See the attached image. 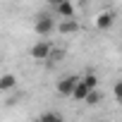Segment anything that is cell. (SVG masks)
Instances as JSON below:
<instances>
[{"instance_id": "1", "label": "cell", "mask_w": 122, "mask_h": 122, "mask_svg": "<svg viewBox=\"0 0 122 122\" xmlns=\"http://www.w3.org/2000/svg\"><path fill=\"white\" fill-rule=\"evenodd\" d=\"M79 84V77H74V74H67V77H62L57 84H55V89H57V93L62 96V98H72V91H74V86Z\"/></svg>"}, {"instance_id": "2", "label": "cell", "mask_w": 122, "mask_h": 122, "mask_svg": "<svg viewBox=\"0 0 122 122\" xmlns=\"http://www.w3.org/2000/svg\"><path fill=\"white\" fill-rule=\"evenodd\" d=\"M53 29H55V22H53V17H48V15H41V17L34 22V31H36L38 36H48V34H53Z\"/></svg>"}, {"instance_id": "3", "label": "cell", "mask_w": 122, "mask_h": 122, "mask_svg": "<svg viewBox=\"0 0 122 122\" xmlns=\"http://www.w3.org/2000/svg\"><path fill=\"white\" fill-rule=\"evenodd\" d=\"M50 50H53V43H48V41H38V43H34V46L29 48V55H31L34 60H48Z\"/></svg>"}, {"instance_id": "4", "label": "cell", "mask_w": 122, "mask_h": 122, "mask_svg": "<svg viewBox=\"0 0 122 122\" xmlns=\"http://www.w3.org/2000/svg\"><path fill=\"white\" fill-rule=\"evenodd\" d=\"M112 24H115V12H110V10H105L96 17V29L98 31H110Z\"/></svg>"}, {"instance_id": "5", "label": "cell", "mask_w": 122, "mask_h": 122, "mask_svg": "<svg viewBox=\"0 0 122 122\" xmlns=\"http://www.w3.org/2000/svg\"><path fill=\"white\" fill-rule=\"evenodd\" d=\"M55 12L62 17V19H74V15H77V7H74V3L72 0H62L57 7H55Z\"/></svg>"}, {"instance_id": "6", "label": "cell", "mask_w": 122, "mask_h": 122, "mask_svg": "<svg viewBox=\"0 0 122 122\" xmlns=\"http://www.w3.org/2000/svg\"><path fill=\"white\" fill-rule=\"evenodd\" d=\"M57 31H60V34H65V36L77 34V31H79V22H77V19H62V22L57 24Z\"/></svg>"}, {"instance_id": "7", "label": "cell", "mask_w": 122, "mask_h": 122, "mask_svg": "<svg viewBox=\"0 0 122 122\" xmlns=\"http://www.w3.org/2000/svg\"><path fill=\"white\" fill-rule=\"evenodd\" d=\"M12 89H17V77L15 74H3L0 77V93H7Z\"/></svg>"}, {"instance_id": "8", "label": "cell", "mask_w": 122, "mask_h": 122, "mask_svg": "<svg viewBox=\"0 0 122 122\" xmlns=\"http://www.w3.org/2000/svg\"><path fill=\"white\" fill-rule=\"evenodd\" d=\"M34 122H65V117L60 115L57 110H46V112H41Z\"/></svg>"}, {"instance_id": "9", "label": "cell", "mask_w": 122, "mask_h": 122, "mask_svg": "<svg viewBox=\"0 0 122 122\" xmlns=\"http://www.w3.org/2000/svg\"><path fill=\"white\" fill-rule=\"evenodd\" d=\"M79 81H81V84H84L89 91L98 89V77H96V72H93V70H86V72H84V77H81Z\"/></svg>"}, {"instance_id": "10", "label": "cell", "mask_w": 122, "mask_h": 122, "mask_svg": "<svg viewBox=\"0 0 122 122\" xmlns=\"http://www.w3.org/2000/svg\"><path fill=\"white\" fill-rule=\"evenodd\" d=\"M86 96H89V89H86V86L79 81V84L74 86V91H72V98H74V101H84Z\"/></svg>"}, {"instance_id": "11", "label": "cell", "mask_w": 122, "mask_h": 122, "mask_svg": "<svg viewBox=\"0 0 122 122\" xmlns=\"http://www.w3.org/2000/svg\"><path fill=\"white\" fill-rule=\"evenodd\" d=\"M84 103H89V105H96V103H101V93H98V89L89 91V96L84 98Z\"/></svg>"}, {"instance_id": "12", "label": "cell", "mask_w": 122, "mask_h": 122, "mask_svg": "<svg viewBox=\"0 0 122 122\" xmlns=\"http://www.w3.org/2000/svg\"><path fill=\"white\" fill-rule=\"evenodd\" d=\"M112 93H115V98H117V101L122 98V79H120V81L115 84V89H112Z\"/></svg>"}, {"instance_id": "13", "label": "cell", "mask_w": 122, "mask_h": 122, "mask_svg": "<svg viewBox=\"0 0 122 122\" xmlns=\"http://www.w3.org/2000/svg\"><path fill=\"white\" fill-rule=\"evenodd\" d=\"M46 3H48V5H50V7H53V10H55V7H57V5H60V3H62V0H46Z\"/></svg>"}, {"instance_id": "14", "label": "cell", "mask_w": 122, "mask_h": 122, "mask_svg": "<svg viewBox=\"0 0 122 122\" xmlns=\"http://www.w3.org/2000/svg\"><path fill=\"white\" fill-rule=\"evenodd\" d=\"M72 3H77V0H72Z\"/></svg>"}, {"instance_id": "15", "label": "cell", "mask_w": 122, "mask_h": 122, "mask_svg": "<svg viewBox=\"0 0 122 122\" xmlns=\"http://www.w3.org/2000/svg\"><path fill=\"white\" fill-rule=\"evenodd\" d=\"M120 103H122V98H120Z\"/></svg>"}]
</instances>
